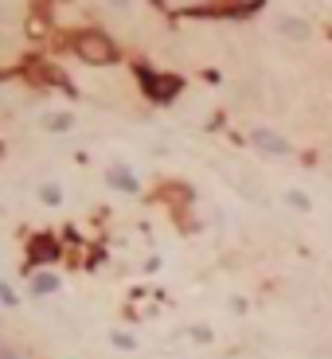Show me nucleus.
Wrapping results in <instances>:
<instances>
[{
	"instance_id": "1",
	"label": "nucleus",
	"mask_w": 332,
	"mask_h": 359,
	"mask_svg": "<svg viewBox=\"0 0 332 359\" xmlns=\"http://www.w3.org/2000/svg\"><path fill=\"white\" fill-rule=\"evenodd\" d=\"M250 144H254L262 156H289L293 153V144L285 141L278 129H270V125H254V129H250Z\"/></svg>"
},
{
	"instance_id": "2",
	"label": "nucleus",
	"mask_w": 332,
	"mask_h": 359,
	"mask_svg": "<svg viewBox=\"0 0 332 359\" xmlns=\"http://www.w3.org/2000/svg\"><path fill=\"white\" fill-rule=\"evenodd\" d=\"M74 47H79V55H83L86 63H114L118 59V51H114V43H110L106 36H83Z\"/></svg>"
},
{
	"instance_id": "3",
	"label": "nucleus",
	"mask_w": 332,
	"mask_h": 359,
	"mask_svg": "<svg viewBox=\"0 0 332 359\" xmlns=\"http://www.w3.org/2000/svg\"><path fill=\"white\" fill-rule=\"evenodd\" d=\"M278 36L282 39H293V43H305L309 36H313V24L309 20H301V16H278Z\"/></svg>"
},
{
	"instance_id": "4",
	"label": "nucleus",
	"mask_w": 332,
	"mask_h": 359,
	"mask_svg": "<svg viewBox=\"0 0 332 359\" xmlns=\"http://www.w3.org/2000/svg\"><path fill=\"white\" fill-rule=\"evenodd\" d=\"M39 125L48 133H67L74 125V113L71 109H48V113H39Z\"/></svg>"
},
{
	"instance_id": "5",
	"label": "nucleus",
	"mask_w": 332,
	"mask_h": 359,
	"mask_svg": "<svg viewBox=\"0 0 332 359\" xmlns=\"http://www.w3.org/2000/svg\"><path fill=\"white\" fill-rule=\"evenodd\" d=\"M106 180H110V188H118V192H129V195L137 192V176H133L125 164H114L106 172Z\"/></svg>"
},
{
	"instance_id": "6",
	"label": "nucleus",
	"mask_w": 332,
	"mask_h": 359,
	"mask_svg": "<svg viewBox=\"0 0 332 359\" xmlns=\"http://www.w3.org/2000/svg\"><path fill=\"white\" fill-rule=\"evenodd\" d=\"M55 289H59V277L55 274H36L32 277V293H36V297H48V293H55Z\"/></svg>"
},
{
	"instance_id": "7",
	"label": "nucleus",
	"mask_w": 332,
	"mask_h": 359,
	"mask_svg": "<svg viewBox=\"0 0 332 359\" xmlns=\"http://www.w3.org/2000/svg\"><path fill=\"white\" fill-rule=\"evenodd\" d=\"M282 199H285L289 207H293V211H301V215H305V211H313V199H309V195L301 192V188H289V192H285Z\"/></svg>"
},
{
	"instance_id": "8",
	"label": "nucleus",
	"mask_w": 332,
	"mask_h": 359,
	"mask_svg": "<svg viewBox=\"0 0 332 359\" xmlns=\"http://www.w3.org/2000/svg\"><path fill=\"white\" fill-rule=\"evenodd\" d=\"M110 344L118 347V351H133V347H137V340H133L129 332H110Z\"/></svg>"
},
{
	"instance_id": "9",
	"label": "nucleus",
	"mask_w": 332,
	"mask_h": 359,
	"mask_svg": "<svg viewBox=\"0 0 332 359\" xmlns=\"http://www.w3.org/2000/svg\"><path fill=\"white\" fill-rule=\"evenodd\" d=\"M0 301H4V305H8V309H16V305H20V301H16V289L8 285V281H4V285H0Z\"/></svg>"
},
{
	"instance_id": "10",
	"label": "nucleus",
	"mask_w": 332,
	"mask_h": 359,
	"mask_svg": "<svg viewBox=\"0 0 332 359\" xmlns=\"http://www.w3.org/2000/svg\"><path fill=\"white\" fill-rule=\"evenodd\" d=\"M39 195H43L48 204H59V188H51V184H48V188H43V192H39Z\"/></svg>"
},
{
	"instance_id": "11",
	"label": "nucleus",
	"mask_w": 332,
	"mask_h": 359,
	"mask_svg": "<svg viewBox=\"0 0 332 359\" xmlns=\"http://www.w3.org/2000/svg\"><path fill=\"white\" fill-rule=\"evenodd\" d=\"M106 4H110V8H118V12H129V8H133V0H106Z\"/></svg>"
},
{
	"instance_id": "12",
	"label": "nucleus",
	"mask_w": 332,
	"mask_h": 359,
	"mask_svg": "<svg viewBox=\"0 0 332 359\" xmlns=\"http://www.w3.org/2000/svg\"><path fill=\"white\" fill-rule=\"evenodd\" d=\"M0 359H20V351H16V347H8V344H4V347H0Z\"/></svg>"
},
{
	"instance_id": "13",
	"label": "nucleus",
	"mask_w": 332,
	"mask_h": 359,
	"mask_svg": "<svg viewBox=\"0 0 332 359\" xmlns=\"http://www.w3.org/2000/svg\"><path fill=\"white\" fill-rule=\"evenodd\" d=\"M250 4H258V0H250Z\"/></svg>"
}]
</instances>
